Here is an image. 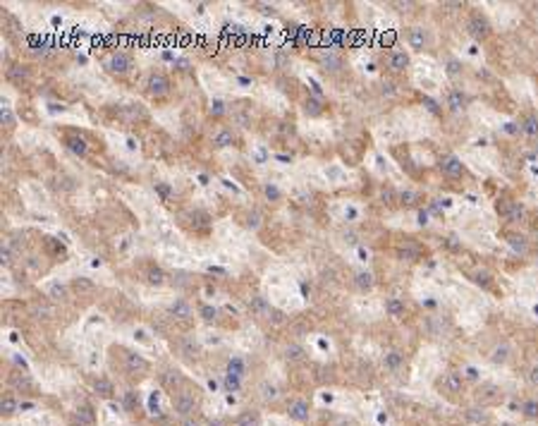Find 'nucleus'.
Here are the masks:
<instances>
[{"label": "nucleus", "instance_id": "f257e3e1", "mask_svg": "<svg viewBox=\"0 0 538 426\" xmlns=\"http://www.w3.org/2000/svg\"><path fill=\"white\" fill-rule=\"evenodd\" d=\"M469 32H471L474 39H486V36L491 34V24H488V19H486L483 15L474 12L471 19H469Z\"/></svg>", "mask_w": 538, "mask_h": 426}, {"label": "nucleus", "instance_id": "f03ea898", "mask_svg": "<svg viewBox=\"0 0 538 426\" xmlns=\"http://www.w3.org/2000/svg\"><path fill=\"white\" fill-rule=\"evenodd\" d=\"M464 421H467V426H488L491 424V414L483 407H469L464 412Z\"/></svg>", "mask_w": 538, "mask_h": 426}, {"label": "nucleus", "instance_id": "7ed1b4c3", "mask_svg": "<svg viewBox=\"0 0 538 426\" xmlns=\"http://www.w3.org/2000/svg\"><path fill=\"white\" fill-rule=\"evenodd\" d=\"M172 405H175V412L182 414V417H187V414H192V412L196 410L194 395H189V393H177L175 395V400H172Z\"/></svg>", "mask_w": 538, "mask_h": 426}, {"label": "nucleus", "instance_id": "20e7f679", "mask_svg": "<svg viewBox=\"0 0 538 426\" xmlns=\"http://www.w3.org/2000/svg\"><path fill=\"white\" fill-rule=\"evenodd\" d=\"M498 211H500V216H505L507 221H512V223L524 218V206L517 204V201H502V204L498 206Z\"/></svg>", "mask_w": 538, "mask_h": 426}, {"label": "nucleus", "instance_id": "39448f33", "mask_svg": "<svg viewBox=\"0 0 538 426\" xmlns=\"http://www.w3.org/2000/svg\"><path fill=\"white\" fill-rule=\"evenodd\" d=\"M168 91H170V82H168V77H165V74H151V79H148V94L165 96Z\"/></svg>", "mask_w": 538, "mask_h": 426}, {"label": "nucleus", "instance_id": "423d86ee", "mask_svg": "<svg viewBox=\"0 0 538 426\" xmlns=\"http://www.w3.org/2000/svg\"><path fill=\"white\" fill-rule=\"evenodd\" d=\"M500 397H502V390H500L495 383H481V388H478V400L483 405L498 403Z\"/></svg>", "mask_w": 538, "mask_h": 426}, {"label": "nucleus", "instance_id": "0eeeda50", "mask_svg": "<svg viewBox=\"0 0 538 426\" xmlns=\"http://www.w3.org/2000/svg\"><path fill=\"white\" fill-rule=\"evenodd\" d=\"M117 115H120L122 122H137V120L144 118V108L137 105V103H127V105H122V108L117 111Z\"/></svg>", "mask_w": 538, "mask_h": 426}, {"label": "nucleus", "instance_id": "6e6552de", "mask_svg": "<svg viewBox=\"0 0 538 426\" xmlns=\"http://www.w3.org/2000/svg\"><path fill=\"white\" fill-rule=\"evenodd\" d=\"M402 364H405V359H402V355H399L397 350H388L383 355V369L390 371V374H397L402 369Z\"/></svg>", "mask_w": 538, "mask_h": 426}, {"label": "nucleus", "instance_id": "1a4fd4ad", "mask_svg": "<svg viewBox=\"0 0 538 426\" xmlns=\"http://www.w3.org/2000/svg\"><path fill=\"white\" fill-rule=\"evenodd\" d=\"M440 168H443V173L450 175V177H460V175L464 173V166H462V161L457 156H445L443 161H440Z\"/></svg>", "mask_w": 538, "mask_h": 426}, {"label": "nucleus", "instance_id": "9d476101", "mask_svg": "<svg viewBox=\"0 0 538 426\" xmlns=\"http://www.w3.org/2000/svg\"><path fill=\"white\" fill-rule=\"evenodd\" d=\"M108 67L113 72H117V74H122V72L129 70V56L127 53H113L108 60Z\"/></svg>", "mask_w": 538, "mask_h": 426}, {"label": "nucleus", "instance_id": "9b49d317", "mask_svg": "<svg viewBox=\"0 0 538 426\" xmlns=\"http://www.w3.org/2000/svg\"><path fill=\"white\" fill-rule=\"evenodd\" d=\"M125 364L129 371H146L148 369V362L144 359V357H139L137 352H125Z\"/></svg>", "mask_w": 538, "mask_h": 426}, {"label": "nucleus", "instance_id": "f8f14e48", "mask_svg": "<svg viewBox=\"0 0 538 426\" xmlns=\"http://www.w3.org/2000/svg\"><path fill=\"white\" fill-rule=\"evenodd\" d=\"M354 283H357V287L361 292H368L371 287H373V273H371V271H366V269L357 271V273H354Z\"/></svg>", "mask_w": 538, "mask_h": 426}, {"label": "nucleus", "instance_id": "ddd939ff", "mask_svg": "<svg viewBox=\"0 0 538 426\" xmlns=\"http://www.w3.org/2000/svg\"><path fill=\"white\" fill-rule=\"evenodd\" d=\"M287 414L292 419H297V421H304V419H309V403H304V400H297V403L289 405Z\"/></svg>", "mask_w": 538, "mask_h": 426}, {"label": "nucleus", "instance_id": "4468645a", "mask_svg": "<svg viewBox=\"0 0 538 426\" xmlns=\"http://www.w3.org/2000/svg\"><path fill=\"white\" fill-rule=\"evenodd\" d=\"M440 386H443L445 393H460L462 390V379L457 376V374H445L443 381H440Z\"/></svg>", "mask_w": 538, "mask_h": 426}, {"label": "nucleus", "instance_id": "2eb2a0df", "mask_svg": "<svg viewBox=\"0 0 538 426\" xmlns=\"http://www.w3.org/2000/svg\"><path fill=\"white\" fill-rule=\"evenodd\" d=\"M428 41H431V36H428L426 29H412V32H409V43H412V48H426L428 46Z\"/></svg>", "mask_w": 538, "mask_h": 426}, {"label": "nucleus", "instance_id": "dca6fc26", "mask_svg": "<svg viewBox=\"0 0 538 426\" xmlns=\"http://www.w3.org/2000/svg\"><path fill=\"white\" fill-rule=\"evenodd\" d=\"M388 65H390L392 70H407L409 67V56H407L405 50H395L388 58Z\"/></svg>", "mask_w": 538, "mask_h": 426}, {"label": "nucleus", "instance_id": "f3484780", "mask_svg": "<svg viewBox=\"0 0 538 426\" xmlns=\"http://www.w3.org/2000/svg\"><path fill=\"white\" fill-rule=\"evenodd\" d=\"M74 417H77V424H79V426H94V421H96L94 410H91L89 405H82V407L77 410V414H74Z\"/></svg>", "mask_w": 538, "mask_h": 426}, {"label": "nucleus", "instance_id": "a211bd4d", "mask_svg": "<svg viewBox=\"0 0 538 426\" xmlns=\"http://www.w3.org/2000/svg\"><path fill=\"white\" fill-rule=\"evenodd\" d=\"M170 314L175 316V318H189L192 316V307H189V302L184 300H175L170 307Z\"/></svg>", "mask_w": 538, "mask_h": 426}, {"label": "nucleus", "instance_id": "6ab92c4d", "mask_svg": "<svg viewBox=\"0 0 538 426\" xmlns=\"http://www.w3.org/2000/svg\"><path fill=\"white\" fill-rule=\"evenodd\" d=\"M249 309H251V314H256V316H265L268 311H271V307H268V302L263 300V297H251L249 300Z\"/></svg>", "mask_w": 538, "mask_h": 426}, {"label": "nucleus", "instance_id": "aec40b11", "mask_svg": "<svg viewBox=\"0 0 538 426\" xmlns=\"http://www.w3.org/2000/svg\"><path fill=\"white\" fill-rule=\"evenodd\" d=\"M234 426H261V417L256 412H242L234 421Z\"/></svg>", "mask_w": 538, "mask_h": 426}, {"label": "nucleus", "instance_id": "412c9836", "mask_svg": "<svg viewBox=\"0 0 538 426\" xmlns=\"http://www.w3.org/2000/svg\"><path fill=\"white\" fill-rule=\"evenodd\" d=\"M522 132L529 137V139H536V137H538V118H536V115H529V118L524 120Z\"/></svg>", "mask_w": 538, "mask_h": 426}, {"label": "nucleus", "instance_id": "4be33fe9", "mask_svg": "<svg viewBox=\"0 0 538 426\" xmlns=\"http://www.w3.org/2000/svg\"><path fill=\"white\" fill-rule=\"evenodd\" d=\"M507 242L512 245V249H515L517 254H526V249H529V245H526V239H524L522 235H507Z\"/></svg>", "mask_w": 538, "mask_h": 426}, {"label": "nucleus", "instance_id": "5701e85b", "mask_svg": "<svg viewBox=\"0 0 538 426\" xmlns=\"http://www.w3.org/2000/svg\"><path fill=\"white\" fill-rule=\"evenodd\" d=\"M447 101H450V108H452L454 113L464 111V105H467V98H464V94H460V91H452V94L447 96Z\"/></svg>", "mask_w": 538, "mask_h": 426}, {"label": "nucleus", "instance_id": "b1692460", "mask_svg": "<svg viewBox=\"0 0 538 426\" xmlns=\"http://www.w3.org/2000/svg\"><path fill=\"white\" fill-rule=\"evenodd\" d=\"M17 407H19V405H17V400L12 397V395H5V397H3V405H0V410H3V414H5V417H8V414H12Z\"/></svg>", "mask_w": 538, "mask_h": 426}, {"label": "nucleus", "instance_id": "393cba45", "mask_svg": "<svg viewBox=\"0 0 538 426\" xmlns=\"http://www.w3.org/2000/svg\"><path fill=\"white\" fill-rule=\"evenodd\" d=\"M385 311H388L390 316H399L402 311H405V304H402L399 300H388V302H385Z\"/></svg>", "mask_w": 538, "mask_h": 426}, {"label": "nucleus", "instance_id": "a878e982", "mask_svg": "<svg viewBox=\"0 0 538 426\" xmlns=\"http://www.w3.org/2000/svg\"><path fill=\"white\" fill-rule=\"evenodd\" d=\"M522 412L529 419H538V403L536 400H526V403L522 405Z\"/></svg>", "mask_w": 538, "mask_h": 426}, {"label": "nucleus", "instance_id": "bb28decb", "mask_svg": "<svg viewBox=\"0 0 538 426\" xmlns=\"http://www.w3.org/2000/svg\"><path fill=\"white\" fill-rule=\"evenodd\" d=\"M323 67L326 70H340V56H335V53H330V56H323Z\"/></svg>", "mask_w": 538, "mask_h": 426}, {"label": "nucleus", "instance_id": "cd10ccee", "mask_svg": "<svg viewBox=\"0 0 538 426\" xmlns=\"http://www.w3.org/2000/svg\"><path fill=\"white\" fill-rule=\"evenodd\" d=\"M94 390L101 395V397H110V395H113V386H110L108 381H96V388H94Z\"/></svg>", "mask_w": 538, "mask_h": 426}, {"label": "nucleus", "instance_id": "c85d7f7f", "mask_svg": "<svg viewBox=\"0 0 538 426\" xmlns=\"http://www.w3.org/2000/svg\"><path fill=\"white\" fill-rule=\"evenodd\" d=\"M507 357H509V348H507V345H500V348L493 352V362L502 364V362H507Z\"/></svg>", "mask_w": 538, "mask_h": 426}, {"label": "nucleus", "instance_id": "c756f323", "mask_svg": "<svg viewBox=\"0 0 538 426\" xmlns=\"http://www.w3.org/2000/svg\"><path fill=\"white\" fill-rule=\"evenodd\" d=\"M148 283H153V285H163L165 283V273L160 269H151L148 271Z\"/></svg>", "mask_w": 538, "mask_h": 426}, {"label": "nucleus", "instance_id": "7c9ffc66", "mask_svg": "<svg viewBox=\"0 0 538 426\" xmlns=\"http://www.w3.org/2000/svg\"><path fill=\"white\" fill-rule=\"evenodd\" d=\"M179 381V374L177 371H165L163 374V386L165 388H175V383Z\"/></svg>", "mask_w": 538, "mask_h": 426}, {"label": "nucleus", "instance_id": "2f4dec72", "mask_svg": "<svg viewBox=\"0 0 538 426\" xmlns=\"http://www.w3.org/2000/svg\"><path fill=\"white\" fill-rule=\"evenodd\" d=\"M227 369H230V374H237V376H242L244 374V362L242 359H230V364H227Z\"/></svg>", "mask_w": 538, "mask_h": 426}, {"label": "nucleus", "instance_id": "473e14b6", "mask_svg": "<svg viewBox=\"0 0 538 426\" xmlns=\"http://www.w3.org/2000/svg\"><path fill=\"white\" fill-rule=\"evenodd\" d=\"M239 386H242L239 376H237V374H227V379H225V388H227V390H239Z\"/></svg>", "mask_w": 538, "mask_h": 426}, {"label": "nucleus", "instance_id": "72a5a7b5", "mask_svg": "<svg viewBox=\"0 0 538 426\" xmlns=\"http://www.w3.org/2000/svg\"><path fill=\"white\" fill-rule=\"evenodd\" d=\"M285 357H287V359H302V357H304V350L299 348V345H289V348L285 350Z\"/></svg>", "mask_w": 538, "mask_h": 426}, {"label": "nucleus", "instance_id": "f704fd0d", "mask_svg": "<svg viewBox=\"0 0 538 426\" xmlns=\"http://www.w3.org/2000/svg\"><path fill=\"white\" fill-rule=\"evenodd\" d=\"M74 287L82 290V292H91V290H94V283H91V280H86V278H77V280H74Z\"/></svg>", "mask_w": 538, "mask_h": 426}, {"label": "nucleus", "instance_id": "c9c22d12", "mask_svg": "<svg viewBox=\"0 0 538 426\" xmlns=\"http://www.w3.org/2000/svg\"><path fill=\"white\" fill-rule=\"evenodd\" d=\"M67 144H70V149L74 151V153H79V156H84V153H86V144H84V142H77V139H70V142H67Z\"/></svg>", "mask_w": 538, "mask_h": 426}, {"label": "nucleus", "instance_id": "e433bc0d", "mask_svg": "<svg viewBox=\"0 0 538 426\" xmlns=\"http://www.w3.org/2000/svg\"><path fill=\"white\" fill-rule=\"evenodd\" d=\"M261 395H263L265 400H275V397H278V390H275V386H268V383H265V386L261 388Z\"/></svg>", "mask_w": 538, "mask_h": 426}, {"label": "nucleus", "instance_id": "4c0bfd02", "mask_svg": "<svg viewBox=\"0 0 538 426\" xmlns=\"http://www.w3.org/2000/svg\"><path fill=\"white\" fill-rule=\"evenodd\" d=\"M227 144H232V139H230V132H220L218 139H216V146H227Z\"/></svg>", "mask_w": 538, "mask_h": 426}, {"label": "nucleus", "instance_id": "58836bf2", "mask_svg": "<svg viewBox=\"0 0 538 426\" xmlns=\"http://www.w3.org/2000/svg\"><path fill=\"white\" fill-rule=\"evenodd\" d=\"M201 316L206 318V321H213V318L218 316V311H216L213 307H203V309H201Z\"/></svg>", "mask_w": 538, "mask_h": 426}, {"label": "nucleus", "instance_id": "ea45409f", "mask_svg": "<svg viewBox=\"0 0 538 426\" xmlns=\"http://www.w3.org/2000/svg\"><path fill=\"white\" fill-rule=\"evenodd\" d=\"M26 77V70H22V67H12V70H10V79H12V82H15V79H24Z\"/></svg>", "mask_w": 538, "mask_h": 426}, {"label": "nucleus", "instance_id": "a19ab883", "mask_svg": "<svg viewBox=\"0 0 538 426\" xmlns=\"http://www.w3.org/2000/svg\"><path fill=\"white\" fill-rule=\"evenodd\" d=\"M529 383L531 386H538V366H531L529 369Z\"/></svg>", "mask_w": 538, "mask_h": 426}, {"label": "nucleus", "instance_id": "79ce46f5", "mask_svg": "<svg viewBox=\"0 0 538 426\" xmlns=\"http://www.w3.org/2000/svg\"><path fill=\"white\" fill-rule=\"evenodd\" d=\"M311 103H306V113H311V115H318L320 113V105L318 103H313V98H309Z\"/></svg>", "mask_w": 538, "mask_h": 426}, {"label": "nucleus", "instance_id": "37998d69", "mask_svg": "<svg viewBox=\"0 0 538 426\" xmlns=\"http://www.w3.org/2000/svg\"><path fill=\"white\" fill-rule=\"evenodd\" d=\"M156 190H158V194H160V199L170 197V187H168V184H156Z\"/></svg>", "mask_w": 538, "mask_h": 426}, {"label": "nucleus", "instance_id": "c03bdc74", "mask_svg": "<svg viewBox=\"0 0 538 426\" xmlns=\"http://www.w3.org/2000/svg\"><path fill=\"white\" fill-rule=\"evenodd\" d=\"M265 194H268L271 201H278V199H280V192L275 190V187H265Z\"/></svg>", "mask_w": 538, "mask_h": 426}, {"label": "nucleus", "instance_id": "a18cd8bd", "mask_svg": "<svg viewBox=\"0 0 538 426\" xmlns=\"http://www.w3.org/2000/svg\"><path fill=\"white\" fill-rule=\"evenodd\" d=\"M402 201H405L407 206H412L414 201H416V194H414V192H405V194H402Z\"/></svg>", "mask_w": 538, "mask_h": 426}, {"label": "nucleus", "instance_id": "49530a36", "mask_svg": "<svg viewBox=\"0 0 538 426\" xmlns=\"http://www.w3.org/2000/svg\"><path fill=\"white\" fill-rule=\"evenodd\" d=\"M184 355H187V357H196V345H192V342H184Z\"/></svg>", "mask_w": 538, "mask_h": 426}, {"label": "nucleus", "instance_id": "de8ad7c7", "mask_svg": "<svg viewBox=\"0 0 538 426\" xmlns=\"http://www.w3.org/2000/svg\"><path fill=\"white\" fill-rule=\"evenodd\" d=\"M10 381H12V383H17V386H24V388L29 386V381H26V379H19V374H15V376H12Z\"/></svg>", "mask_w": 538, "mask_h": 426}, {"label": "nucleus", "instance_id": "09e8293b", "mask_svg": "<svg viewBox=\"0 0 538 426\" xmlns=\"http://www.w3.org/2000/svg\"><path fill=\"white\" fill-rule=\"evenodd\" d=\"M447 70H450V72L454 74V72H460V70H462V65L457 63V60H450V63H447Z\"/></svg>", "mask_w": 538, "mask_h": 426}, {"label": "nucleus", "instance_id": "8fccbe9b", "mask_svg": "<svg viewBox=\"0 0 538 426\" xmlns=\"http://www.w3.org/2000/svg\"><path fill=\"white\" fill-rule=\"evenodd\" d=\"M50 292H53V297H63L65 287H63V285H53V287H50Z\"/></svg>", "mask_w": 538, "mask_h": 426}, {"label": "nucleus", "instance_id": "3c124183", "mask_svg": "<svg viewBox=\"0 0 538 426\" xmlns=\"http://www.w3.org/2000/svg\"><path fill=\"white\" fill-rule=\"evenodd\" d=\"M423 101H426V105H428L431 111H433V113H438V105H436V103H433V98H423Z\"/></svg>", "mask_w": 538, "mask_h": 426}, {"label": "nucleus", "instance_id": "603ef678", "mask_svg": "<svg viewBox=\"0 0 538 426\" xmlns=\"http://www.w3.org/2000/svg\"><path fill=\"white\" fill-rule=\"evenodd\" d=\"M182 426H199V424H196V421H192V419H184V421H182Z\"/></svg>", "mask_w": 538, "mask_h": 426}, {"label": "nucleus", "instance_id": "864d4df0", "mask_svg": "<svg viewBox=\"0 0 538 426\" xmlns=\"http://www.w3.org/2000/svg\"><path fill=\"white\" fill-rule=\"evenodd\" d=\"M208 426H223V424H220L218 419H211V421H208Z\"/></svg>", "mask_w": 538, "mask_h": 426}, {"label": "nucleus", "instance_id": "5fc2aeb1", "mask_svg": "<svg viewBox=\"0 0 538 426\" xmlns=\"http://www.w3.org/2000/svg\"><path fill=\"white\" fill-rule=\"evenodd\" d=\"M500 426H509V424H500Z\"/></svg>", "mask_w": 538, "mask_h": 426}]
</instances>
